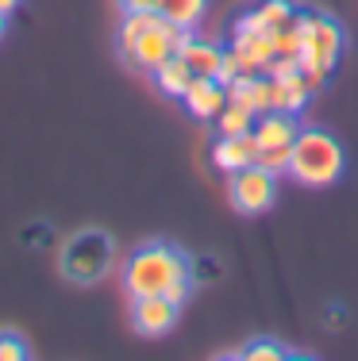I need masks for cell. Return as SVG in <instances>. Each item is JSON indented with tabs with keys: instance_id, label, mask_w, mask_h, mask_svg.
Returning <instances> with one entry per match:
<instances>
[{
	"instance_id": "cell-19",
	"label": "cell",
	"mask_w": 358,
	"mask_h": 361,
	"mask_svg": "<svg viewBox=\"0 0 358 361\" xmlns=\"http://www.w3.org/2000/svg\"><path fill=\"white\" fill-rule=\"evenodd\" d=\"M254 16L262 20V27L274 35V31L281 27V23H289L297 16V8L289 4V0H262V4H254Z\"/></svg>"
},
{
	"instance_id": "cell-24",
	"label": "cell",
	"mask_w": 358,
	"mask_h": 361,
	"mask_svg": "<svg viewBox=\"0 0 358 361\" xmlns=\"http://www.w3.org/2000/svg\"><path fill=\"white\" fill-rule=\"evenodd\" d=\"M16 4H20V0H0V12H4V16H8V12H12V8H16Z\"/></svg>"
},
{
	"instance_id": "cell-20",
	"label": "cell",
	"mask_w": 358,
	"mask_h": 361,
	"mask_svg": "<svg viewBox=\"0 0 358 361\" xmlns=\"http://www.w3.org/2000/svg\"><path fill=\"white\" fill-rule=\"evenodd\" d=\"M274 54L278 58H297L301 54V20H297V16L274 31Z\"/></svg>"
},
{
	"instance_id": "cell-21",
	"label": "cell",
	"mask_w": 358,
	"mask_h": 361,
	"mask_svg": "<svg viewBox=\"0 0 358 361\" xmlns=\"http://www.w3.org/2000/svg\"><path fill=\"white\" fill-rule=\"evenodd\" d=\"M239 357L243 361H285L289 350L278 346V342H270V338H254V342H246V346L239 350Z\"/></svg>"
},
{
	"instance_id": "cell-22",
	"label": "cell",
	"mask_w": 358,
	"mask_h": 361,
	"mask_svg": "<svg viewBox=\"0 0 358 361\" xmlns=\"http://www.w3.org/2000/svg\"><path fill=\"white\" fill-rule=\"evenodd\" d=\"M28 357V346L12 334H0V361H23Z\"/></svg>"
},
{
	"instance_id": "cell-13",
	"label": "cell",
	"mask_w": 358,
	"mask_h": 361,
	"mask_svg": "<svg viewBox=\"0 0 358 361\" xmlns=\"http://www.w3.org/2000/svg\"><path fill=\"white\" fill-rule=\"evenodd\" d=\"M312 97V85L304 81V73H285V77H270V100H274V111H301Z\"/></svg>"
},
{
	"instance_id": "cell-14",
	"label": "cell",
	"mask_w": 358,
	"mask_h": 361,
	"mask_svg": "<svg viewBox=\"0 0 358 361\" xmlns=\"http://www.w3.org/2000/svg\"><path fill=\"white\" fill-rule=\"evenodd\" d=\"M177 54L189 62V70L197 77H216L220 73V62H224V50L216 42H204V39H193V31L185 35V42L177 47Z\"/></svg>"
},
{
	"instance_id": "cell-18",
	"label": "cell",
	"mask_w": 358,
	"mask_h": 361,
	"mask_svg": "<svg viewBox=\"0 0 358 361\" xmlns=\"http://www.w3.org/2000/svg\"><path fill=\"white\" fill-rule=\"evenodd\" d=\"M155 16L158 12H124V23H119V54H127V50L135 47V39L143 35V31L150 27V23H155Z\"/></svg>"
},
{
	"instance_id": "cell-6",
	"label": "cell",
	"mask_w": 358,
	"mask_h": 361,
	"mask_svg": "<svg viewBox=\"0 0 358 361\" xmlns=\"http://www.w3.org/2000/svg\"><path fill=\"white\" fill-rule=\"evenodd\" d=\"M185 35H189V31L185 27H177V23H169L166 16H155V23H150L147 31H143L139 39H135V47L127 50V62L135 66V70H143V73H155L162 62H166V58H174L177 54V47H181L185 42Z\"/></svg>"
},
{
	"instance_id": "cell-12",
	"label": "cell",
	"mask_w": 358,
	"mask_h": 361,
	"mask_svg": "<svg viewBox=\"0 0 358 361\" xmlns=\"http://www.w3.org/2000/svg\"><path fill=\"white\" fill-rule=\"evenodd\" d=\"M227 100L251 108L254 116H262V111H274V100H270V77H266V73H246V70H243L232 85H227Z\"/></svg>"
},
{
	"instance_id": "cell-15",
	"label": "cell",
	"mask_w": 358,
	"mask_h": 361,
	"mask_svg": "<svg viewBox=\"0 0 358 361\" xmlns=\"http://www.w3.org/2000/svg\"><path fill=\"white\" fill-rule=\"evenodd\" d=\"M150 77H155L158 92H166V97H177V100H181L185 89H189V81H193L197 73L189 70V62H185L181 54H174V58H166V62H162Z\"/></svg>"
},
{
	"instance_id": "cell-23",
	"label": "cell",
	"mask_w": 358,
	"mask_h": 361,
	"mask_svg": "<svg viewBox=\"0 0 358 361\" xmlns=\"http://www.w3.org/2000/svg\"><path fill=\"white\" fill-rule=\"evenodd\" d=\"M124 12H158V4L162 0H116Z\"/></svg>"
},
{
	"instance_id": "cell-10",
	"label": "cell",
	"mask_w": 358,
	"mask_h": 361,
	"mask_svg": "<svg viewBox=\"0 0 358 361\" xmlns=\"http://www.w3.org/2000/svg\"><path fill=\"white\" fill-rule=\"evenodd\" d=\"M232 54L239 58L246 73H266V66L274 62V35L266 31H235L232 39Z\"/></svg>"
},
{
	"instance_id": "cell-4",
	"label": "cell",
	"mask_w": 358,
	"mask_h": 361,
	"mask_svg": "<svg viewBox=\"0 0 358 361\" xmlns=\"http://www.w3.org/2000/svg\"><path fill=\"white\" fill-rule=\"evenodd\" d=\"M108 265H112V238L105 231H81L62 250V273L78 285L100 281L108 273Z\"/></svg>"
},
{
	"instance_id": "cell-17",
	"label": "cell",
	"mask_w": 358,
	"mask_h": 361,
	"mask_svg": "<svg viewBox=\"0 0 358 361\" xmlns=\"http://www.w3.org/2000/svg\"><path fill=\"white\" fill-rule=\"evenodd\" d=\"M254 123H258V116H254L251 108L235 104V100H227V108L216 116V131L220 135H251Z\"/></svg>"
},
{
	"instance_id": "cell-3",
	"label": "cell",
	"mask_w": 358,
	"mask_h": 361,
	"mask_svg": "<svg viewBox=\"0 0 358 361\" xmlns=\"http://www.w3.org/2000/svg\"><path fill=\"white\" fill-rule=\"evenodd\" d=\"M297 20H301V54H297V62H301L304 81L316 92L328 81V73L335 70L339 54H343V27L320 12H297Z\"/></svg>"
},
{
	"instance_id": "cell-7",
	"label": "cell",
	"mask_w": 358,
	"mask_h": 361,
	"mask_svg": "<svg viewBox=\"0 0 358 361\" xmlns=\"http://www.w3.org/2000/svg\"><path fill=\"white\" fill-rule=\"evenodd\" d=\"M278 177L274 169H266V166H246V169H239V173H232V204L243 216H258V212H266V208H274V200H278Z\"/></svg>"
},
{
	"instance_id": "cell-1",
	"label": "cell",
	"mask_w": 358,
	"mask_h": 361,
	"mask_svg": "<svg viewBox=\"0 0 358 361\" xmlns=\"http://www.w3.org/2000/svg\"><path fill=\"white\" fill-rule=\"evenodd\" d=\"M177 281H189V257L169 243L139 246L124 265V288L127 296H166Z\"/></svg>"
},
{
	"instance_id": "cell-8",
	"label": "cell",
	"mask_w": 358,
	"mask_h": 361,
	"mask_svg": "<svg viewBox=\"0 0 358 361\" xmlns=\"http://www.w3.org/2000/svg\"><path fill=\"white\" fill-rule=\"evenodd\" d=\"M177 312H181V304H174L169 296H135V304H131V323H135V331H139V334L158 338V334L174 331Z\"/></svg>"
},
{
	"instance_id": "cell-5",
	"label": "cell",
	"mask_w": 358,
	"mask_h": 361,
	"mask_svg": "<svg viewBox=\"0 0 358 361\" xmlns=\"http://www.w3.org/2000/svg\"><path fill=\"white\" fill-rule=\"evenodd\" d=\"M301 135L293 111H262L258 123H254V142H258V166L285 173L289 158H293V142Z\"/></svg>"
},
{
	"instance_id": "cell-16",
	"label": "cell",
	"mask_w": 358,
	"mask_h": 361,
	"mask_svg": "<svg viewBox=\"0 0 358 361\" xmlns=\"http://www.w3.org/2000/svg\"><path fill=\"white\" fill-rule=\"evenodd\" d=\"M204 8H208V0H162L158 12L166 16L169 23H177V27H185V31H193V27L201 23Z\"/></svg>"
},
{
	"instance_id": "cell-9",
	"label": "cell",
	"mask_w": 358,
	"mask_h": 361,
	"mask_svg": "<svg viewBox=\"0 0 358 361\" xmlns=\"http://www.w3.org/2000/svg\"><path fill=\"white\" fill-rule=\"evenodd\" d=\"M258 161V142L251 135H220L216 146H212V166L224 169V173H239V169L254 166Z\"/></svg>"
},
{
	"instance_id": "cell-2",
	"label": "cell",
	"mask_w": 358,
	"mask_h": 361,
	"mask_svg": "<svg viewBox=\"0 0 358 361\" xmlns=\"http://www.w3.org/2000/svg\"><path fill=\"white\" fill-rule=\"evenodd\" d=\"M343 166H347V154L335 135L320 131V127H301L285 173H293V180H301L309 188H328L343 177Z\"/></svg>"
},
{
	"instance_id": "cell-25",
	"label": "cell",
	"mask_w": 358,
	"mask_h": 361,
	"mask_svg": "<svg viewBox=\"0 0 358 361\" xmlns=\"http://www.w3.org/2000/svg\"><path fill=\"white\" fill-rule=\"evenodd\" d=\"M4 31H8V16L0 12V39H4Z\"/></svg>"
},
{
	"instance_id": "cell-11",
	"label": "cell",
	"mask_w": 358,
	"mask_h": 361,
	"mask_svg": "<svg viewBox=\"0 0 358 361\" xmlns=\"http://www.w3.org/2000/svg\"><path fill=\"white\" fill-rule=\"evenodd\" d=\"M181 100H185V108H189V116H197V119H216L220 111L227 108V89L216 81V77H193Z\"/></svg>"
}]
</instances>
